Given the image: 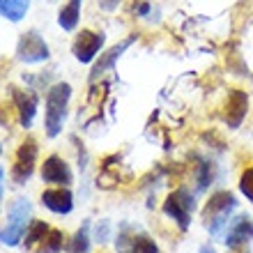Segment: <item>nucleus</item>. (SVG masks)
<instances>
[{
	"mask_svg": "<svg viewBox=\"0 0 253 253\" xmlns=\"http://www.w3.org/2000/svg\"><path fill=\"white\" fill-rule=\"evenodd\" d=\"M69 97H72V85L69 83H55L46 94V133L51 138H55L62 129Z\"/></svg>",
	"mask_w": 253,
	"mask_h": 253,
	"instance_id": "2",
	"label": "nucleus"
},
{
	"mask_svg": "<svg viewBox=\"0 0 253 253\" xmlns=\"http://www.w3.org/2000/svg\"><path fill=\"white\" fill-rule=\"evenodd\" d=\"M240 191L253 203V166L240 175Z\"/></svg>",
	"mask_w": 253,
	"mask_h": 253,
	"instance_id": "20",
	"label": "nucleus"
},
{
	"mask_svg": "<svg viewBox=\"0 0 253 253\" xmlns=\"http://www.w3.org/2000/svg\"><path fill=\"white\" fill-rule=\"evenodd\" d=\"M42 205L55 214H69L74 210V196L69 189H46L42 193Z\"/></svg>",
	"mask_w": 253,
	"mask_h": 253,
	"instance_id": "13",
	"label": "nucleus"
},
{
	"mask_svg": "<svg viewBox=\"0 0 253 253\" xmlns=\"http://www.w3.org/2000/svg\"><path fill=\"white\" fill-rule=\"evenodd\" d=\"M16 58L26 65H35V62H44L48 60V46L46 42L42 40L40 33L28 30L21 35L19 44H16Z\"/></svg>",
	"mask_w": 253,
	"mask_h": 253,
	"instance_id": "5",
	"label": "nucleus"
},
{
	"mask_svg": "<svg viewBox=\"0 0 253 253\" xmlns=\"http://www.w3.org/2000/svg\"><path fill=\"white\" fill-rule=\"evenodd\" d=\"M198 253H216V251H214V249L210 247V244H205V247H200V251H198Z\"/></svg>",
	"mask_w": 253,
	"mask_h": 253,
	"instance_id": "25",
	"label": "nucleus"
},
{
	"mask_svg": "<svg viewBox=\"0 0 253 253\" xmlns=\"http://www.w3.org/2000/svg\"><path fill=\"white\" fill-rule=\"evenodd\" d=\"M136 40V35H133V37H129V40H125V42H120V44H118V46H113L111 48V51H108L106 55H104V58H101L99 62H97V65L92 67V74H90V81H97L101 76V74L104 72H108V69H113V65H115V60H118V58H120L122 55V51H126V48L131 46V42Z\"/></svg>",
	"mask_w": 253,
	"mask_h": 253,
	"instance_id": "14",
	"label": "nucleus"
},
{
	"mask_svg": "<svg viewBox=\"0 0 253 253\" xmlns=\"http://www.w3.org/2000/svg\"><path fill=\"white\" fill-rule=\"evenodd\" d=\"M108 230H111V223H108L106 219H101L99 223H97V228H94V240L99 242V244H104V242L108 240Z\"/></svg>",
	"mask_w": 253,
	"mask_h": 253,
	"instance_id": "22",
	"label": "nucleus"
},
{
	"mask_svg": "<svg viewBox=\"0 0 253 253\" xmlns=\"http://www.w3.org/2000/svg\"><path fill=\"white\" fill-rule=\"evenodd\" d=\"M28 7H30V0H0V14L12 23L26 16Z\"/></svg>",
	"mask_w": 253,
	"mask_h": 253,
	"instance_id": "16",
	"label": "nucleus"
},
{
	"mask_svg": "<svg viewBox=\"0 0 253 253\" xmlns=\"http://www.w3.org/2000/svg\"><path fill=\"white\" fill-rule=\"evenodd\" d=\"M207 184H212V166L203 161L198 166V191H205Z\"/></svg>",
	"mask_w": 253,
	"mask_h": 253,
	"instance_id": "21",
	"label": "nucleus"
},
{
	"mask_svg": "<svg viewBox=\"0 0 253 253\" xmlns=\"http://www.w3.org/2000/svg\"><path fill=\"white\" fill-rule=\"evenodd\" d=\"M87 228H90V223H83L81 226V230L72 237V242H69V249L67 251L69 253H87V249H90V235H87Z\"/></svg>",
	"mask_w": 253,
	"mask_h": 253,
	"instance_id": "18",
	"label": "nucleus"
},
{
	"mask_svg": "<svg viewBox=\"0 0 253 253\" xmlns=\"http://www.w3.org/2000/svg\"><path fill=\"white\" fill-rule=\"evenodd\" d=\"M79 16H81V0H69L58 14V26L67 33H72L74 28L79 26Z\"/></svg>",
	"mask_w": 253,
	"mask_h": 253,
	"instance_id": "15",
	"label": "nucleus"
},
{
	"mask_svg": "<svg viewBox=\"0 0 253 253\" xmlns=\"http://www.w3.org/2000/svg\"><path fill=\"white\" fill-rule=\"evenodd\" d=\"M147 12H150V2H143V5H138V14H140V16H145Z\"/></svg>",
	"mask_w": 253,
	"mask_h": 253,
	"instance_id": "24",
	"label": "nucleus"
},
{
	"mask_svg": "<svg viewBox=\"0 0 253 253\" xmlns=\"http://www.w3.org/2000/svg\"><path fill=\"white\" fill-rule=\"evenodd\" d=\"M48 233H51V230H48V226L44 221H30V226H28V230H26V247L33 249V247H37V244H44Z\"/></svg>",
	"mask_w": 253,
	"mask_h": 253,
	"instance_id": "17",
	"label": "nucleus"
},
{
	"mask_svg": "<svg viewBox=\"0 0 253 253\" xmlns=\"http://www.w3.org/2000/svg\"><path fill=\"white\" fill-rule=\"evenodd\" d=\"M118 253H159V247L145 233H129V226H122L118 233Z\"/></svg>",
	"mask_w": 253,
	"mask_h": 253,
	"instance_id": "7",
	"label": "nucleus"
},
{
	"mask_svg": "<svg viewBox=\"0 0 253 253\" xmlns=\"http://www.w3.org/2000/svg\"><path fill=\"white\" fill-rule=\"evenodd\" d=\"M12 90V99L16 104V111H19V122L21 126H30L35 120V113H37V94L28 92V90H19V87H9Z\"/></svg>",
	"mask_w": 253,
	"mask_h": 253,
	"instance_id": "12",
	"label": "nucleus"
},
{
	"mask_svg": "<svg viewBox=\"0 0 253 253\" xmlns=\"http://www.w3.org/2000/svg\"><path fill=\"white\" fill-rule=\"evenodd\" d=\"M237 207V200L230 191H216L212 198L207 200L205 210H203V219H205V228L212 235H221L223 228L228 226L230 212Z\"/></svg>",
	"mask_w": 253,
	"mask_h": 253,
	"instance_id": "1",
	"label": "nucleus"
},
{
	"mask_svg": "<svg viewBox=\"0 0 253 253\" xmlns=\"http://www.w3.org/2000/svg\"><path fill=\"white\" fill-rule=\"evenodd\" d=\"M249 111V97L242 90H230L226 101V111H223V120L230 129H237L242 125V120L247 118Z\"/></svg>",
	"mask_w": 253,
	"mask_h": 253,
	"instance_id": "10",
	"label": "nucleus"
},
{
	"mask_svg": "<svg viewBox=\"0 0 253 253\" xmlns=\"http://www.w3.org/2000/svg\"><path fill=\"white\" fill-rule=\"evenodd\" d=\"M251 240H253V221L249 216L233 219V223L226 230V237H223L228 249H242V247H247V242H251Z\"/></svg>",
	"mask_w": 253,
	"mask_h": 253,
	"instance_id": "11",
	"label": "nucleus"
},
{
	"mask_svg": "<svg viewBox=\"0 0 253 253\" xmlns=\"http://www.w3.org/2000/svg\"><path fill=\"white\" fill-rule=\"evenodd\" d=\"M193 207H196V203H193V196L187 189H175V191L168 193V198L164 200V214L170 216V219L177 223L180 230H189Z\"/></svg>",
	"mask_w": 253,
	"mask_h": 253,
	"instance_id": "4",
	"label": "nucleus"
},
{
	"mask_svg": "<svg viewBox=\"0 0 253 253\" xmlns=\"http://www.w3.org/2000/svg\"><path fill=\"white\" fill-rule=\"evenodd\" d=\"M62 251V233L60 230H51L48 237L42 244V253H60Z\"/></svg>",
	"mask_w": 253,
	"mask_h": 253,
	"instance_id": "19",
	"label": "nucleus"
},
{
	"mask_svg": "<svg viewBox=\"0 0 253 253\" xmlns=\"http://www.w3.org/2000/svg\"><path fill=\"white\" fill-rule=\"evenodd\" d=\"M42 180L48 182V184L67 187V184H72V170H69L65 159H60L58 154H51V157L42 164Z\"/></svg>",
	"mask_w": 253,
	"mask_h": 253,
	"instance_id": "9",
	"label": "nucleus"
},
{
	"mask_svg": "<svg viewBox=\"0 0 253 253\" xmlns=\"http://www.w3.org/2000/svg\"><path fill=\"white\" fill-rule=\"evenodd\" d=\"M28 226H30V203L26 198H16L7 214V226L2 228V244L16 247Z\"/></svg>",
	"mask_w": 253,
	"mask_h": 253,
	"instance_id": "3",
	"label": "nucleus"
},
{
	"mask_svg": "<svg viewBox=\"0 0 253 253\" xmlns=\"http://www.w3.org/2000/svg\"><path fill=\"white\" fill-rule=\"evenodd\" d=\"M104 42H106V35H104V33L81 30V35L76 37V42H74V46H72L74 58H76L79 62H83V65L92 62L94 55L99 53L101 46H104Z\"/></svg>",
	"mask_w": 253,
	"mask_h": 253,
	"instance_id": "8",
	"label": "nucleus"
},
{
	"mask_svg": "<svg viewBox=\"0 0 253 253\" xmlns=\"http://www.w3.org/2000/svg\"><path fill=\"white\" fill-rule=\"evenodd\" d=\"M35 161H37V140L26 138L16 150V159H14L12 177L16 184H26L35 170Z\"/></svg>",
	"mask_w": 253,
	"mask_h": 253,
	"instance_id": "6",
	"label": "nucleus"
},
{
	"mask_svg": "<svg viewBox=\"0 0 253 253\" xmlns=\"http://www.w3.org/2000/svg\"><path fill=\"white\" fill-rule=\"evenodd\" d=\"M118 2H120V0H101V5L106 7V9H113V7L118 5Z\"/></svg>",
	"mask_w": 253,
	"mask_h": 253,
	"instance_id": "23",
	"label": "nucleus"
}]
</instances>
